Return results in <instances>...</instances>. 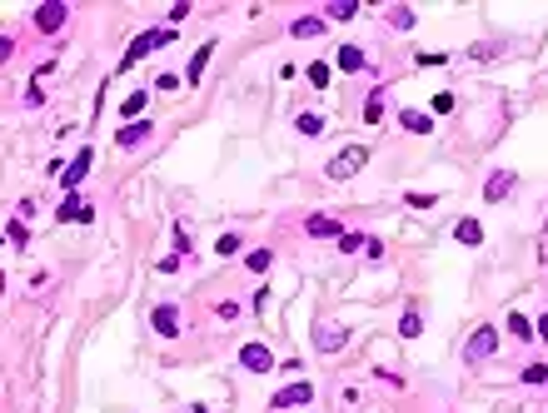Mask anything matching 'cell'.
I'll use <instances>...</instances> for the list:
<instances>
[{
  "mask_svg": "<svg viewBox=\"0 0 548 413\" xmlns=\"http://www.w3.org/2000/svg\"><path fill=\"white\" fill-rule=\"evenodd\" d=\"M364 165H369V149H364V145H349V149H339V154H334V160H329V179H354Z\"/></svg>",
  "mask_w": 548,
  "mask_h": 413,
  "instance_id": "6da1fadb",
  "label": "cell"
},
{
  "mask_svg": "<svg viewBox=\"0 0 548 413\" xmlns=\"http://www.w3.org/2000/svg\"><path fill=\"white\" fill-rule=\"evenodd\" d=\"M170 40V30H145V35H135V45H130V55L120 60V70H130V65H140V60L150 55V50H160Z\"/></svg>",
  "mask_w": 548,
  "mask_h": 413,
  "instance_id": "7a4b0ae2",
  "label": "cell"
},
{
  "mask_svg": "<svg viewBox=\"0 0 548 413\" xmlns=\"http://www.w3.org/2000/svg\"><path fill=\"white\" fill-rule=\"evenodd\" d=\"M30 15H35V30H45V35H55V30L65 25L70 6H65V0H45V6H35V10H30Z\"/></svg>",
  "mask_w": 548,
  "mask_h": 413,
  "instance_id": "3957f363",
  "label": "cell"
},
{
  "mask_svg": "<svg viewBox=\"0 0 548 413\" xmlns=\"http://www.w3.org/2000/svg\"><path fill=\"white\" fill-rule=\"evenodd\" d=\"M309 398H314V384H284L280 394L269 398V408H274V413H289V408H299V403H309Z\"/></svg>",
  "mask_w": 548,
  "mask_h": 413,
  "instance_id": "277c9868",
  "label": "cell"
},
{
  "mask_svg": "<svg viewBox=\"0 0 548 413\" xmlns=\"http://www.w3.org/2000/svg\"><path fill=\"white\" fill-rule=\"evenodd\" d=\"M494 348H499V329H494V324H478V329H474V339H469V348H464V354H469V364H478V359H489Z\"/></svg>",
  "mask_w": 548,
  "mask_h": 413,
  "instance_id": "5b68a950",
  "label": "cell"
},
{
  "mask_svg": "<svg viewBox=\"0 0 548 413\" xmlns=\"http://www.w3.org/2000/svg\"><path fill=\"white\" fill-rule=\"evenodd\" d=\"M513 189H519V175H508V170H494L489 179H483V200L489 204H499V200H508Z\"/></svg>",
  "mask_w": 548,
  "mask_h": 413,
  "instance_id": "8992f818",
  "label": "cell"
},
{
  "mask_svg": "<svg viewBox=\"0 0 548 413\" xmlns=\"http://www.w3.org/2000/svg\"><path fill=\"white\" fill-rule=\"evenodd\" d=\"M344 343H349V329L344 324H319L314 329V348H319V354H339Z\"/></svg>",
  "mask_w": 548,
  "mask_h": 413,
  "instance_id": "52a82bcc",
  "label": "cell"
},
{
  "mask_svg": "<svg viewBox=\"0 0 548 413\" xmlns=\"http://www.w3.org/2000/svg\"><path fill=\"white\" fill-rule=\"evenodd\" d=\"M239 364H245L250 373H274V354L264 343H245V348H239Z\"/></svg>",
  "mask_w": 548,
  "mask_h": 413,
  "instance_id": "ba28073f",
  "label": "cell"
},
{
  "mask_svg": "<svg viewBox=\"0 0 548 413\" xmlns=\"http://www.w3.org/2000/svg\"><path fill=\"white\" fill-rule=\"evenodd\" d=\"M150 135H155V124H150V120H135V124H125V130L115 135V145H120V149H140Z\"/></svg>",
  "mask_w": 548,
  "mask_h": 413,
  "instance_id": "9c48e42d",
  "label": "cell"
},
{
  "mask_svg": "<svg viewBox=\"0 0 548 413\" xmlns=\"http://www.w3.org/2000/svg\"><path fill=\"white\" fill-rule=\"evenodd\" d=\"M60 219H65V225H70V219H75V225H90V219H95V209H90V204L75 195V189H70V195L60 200Z\"/></svg>",
  "mask_w": 548,
  "mask_h": 413,
  "instance_id": "30bf717a",
  "label": "cell"
},
{
  "mask_svg": "<svg viewBox=\"0 0 548 413\" xmlns=\"http://www.w3.org/2000/svg\"><path fill=\"white\" fill-rule=\"evenodd\" d=\"M90 160H95V149H80L75 160H70L65 170H60V184H65V189H75V184H80V179L90 175Z\"/></svg>",
  "mask_w": 548,
  "mask_h": 413,
  "instance_id": "8fae6325",
  "label": "cell"
},
{
  "mask_svg": "<svg viewBox=\"0 0 548 413\" xmlns=\"http://www.w3.org/2000/svg\"><path fill=\"white\" fill-rule=\"evenodd\" d=\"M304 229H309V239H339V219H329V214H309L304 219Z\"/></svg>",
  "mask_w": 548,
  "mask_h": 413,
  "instance_id": "7c38bea8",
  "label": "cell"
},
{
  "mask_svg": "<svg viewBox=\"0 0 548 413\" xmlns=\"http://www.w3.org/2000/svg\"><path fill=\"white\" fill-rule=\"evenodd\" d=\"M155 334H160V339H175V334H179V309H175V304H160V309H155Z\"/></svg>",
  "mask_w": 548,
  "mask_h": 413,
  "instance_id": "4fadbf2b",
  "label": "cell"
},
{
  "mask_svg": "<svg viewBox=\"0 0 548 413\" xmlns=\"http://www.w3.org/2000/svg\"><path fill=\"white\" fill-rule=\"evenodd\" d=\"M334 65H339L344 75H354V70L369 65V60H364V50H354V45H339V50H334Z\"/></svg>",
  "mask_w": 548,
  "mask_h": 413,
  "instance_id": "5bb4252c",
  "label": "cell"
},
{
  "mask_svg": "<svg viewBox=\"0 0 548 413\" xmlns=\"http://www.w3.org/2000/svg\"><path fill=\"white\" fill-rule=\"evenodd\" d=\"M399 124H404V130H414V135H434V115H424V110H404Z\"/></svg>",
  "mask_w": 548,
  "mask_h": 413,
  "instance_id": "9a60e30c",
  "label": "cell"
},
{
  "mask_svg": "<svg viewBox=\"0 0 548 413\" xmlns=\"http://www.w3.org/2000/svg\"><path fill=\"white\" fill-rule=\"evenodd\" d=\"M209 55H215V40H209V45H200V50H195V60H190V70H185V85H200V75H204V65H209Z\"/></svg>",
  "mask_w": 548,
  "mask_h": 413,
  "instance_id": "2e32d148",
  "label": "cell"
},
{
  "mask_svg": "<svg viewBox=\"0 0 548 413\" xmlns=\"http://www.w3.org/2000/svg\"><path fill=\"white\" fill-rule=\"evenodd\" d=\"M319 30H324V15H304V20H294V25H289V35H299V40H314Z\"/></svg>",
  "mask_w": 548,
  "mask_h": 413,
  "instance_id": "e0dca14e",
  "label": "cell"
},
{
  "mask_svg": "<svg viewBox=\"0 0 548 413\" xmlns=\"http://www.w3.org/2000/svg\"><path fill=\"white\" fill-rule=\"evenodd\" d=\"M453 239H459V244H478L483 225H478V219H459V225H453Z\"/></svg>",
  "mask_w": 548,
  "mask_h": 413,
  "instance_id": "ac0fdd59",
  "label": "cell"
},
{
  "mask_svg": "<svg viewBox=\"0 0 548 413\" xmlns=\"http://www.w3.org/2000/svg\"><path fill=\"white\" fill-rule=\"evenodd\" d=\"M349 15H359L354 0H329V6H324V20H349Z\"/></svg>",
  "mask_w": 548,
  "mask_h": 413,
  "instance_id": "d6986e66",
  "label": "cell"
},
{
  "mask_svg": "<svg viewBox=\"0 0 548 413\" xmlns=\"http://www.w3.org/2000/svg\"><path fill=\"white\" fill-rule=\"evenodd\" d=\"M364 120H369V124L384 120V90H369V100H364Z\"/></svg>",
  "mask_w": 548,
  "mask_h": 413,
  "instance_id": "ffe728a7",
  "label": "cell"
},
{
  "mask_svg": "<svg viewBox=\"0 0 548 413\" xmlns=\"http://www.w3.org/2000/svg\"><path fill=\"white\" fill-rule=\"evenodd\" d=\"M389 25L394 30H409L414 25V6H389Z\"/></svg>",
  "mask_w": 548,
  "mask_h": 413,
  "instance_id": "44dd1931",
  "label": "cell"
},
{
  "mask_svg": "<svg viewBox=\"0 0 548 413\" xmlns=\"http://www.w3.org/2000/svg\"><path fill=\"white\" fill-rule=\"evenodd\" d=\"M508 334H513V339H538V334H533V324L524 319V314H508Z\"/></svg>",
  "mask_w": 548,
  "mask_h": 413,
  "instance_id": "7402d4cb",
  "label": "cell"
},
{
  "mask_svg": "<svg viewBox=\"0 0 548 413\" xmlns=\"http://www.w3.org/2000/svg\"><path fill=\"white\" fill-rule=\"evenodd\" d=\"M120 115H125V120L135 124V120L145 115V95H125V105H120Z\"/></svg>",
  "mask_w": 548,
  "mask_h": 413,
  "instance_id": "603a6c76",
  "label": "cell"
},
{
  "mask_svg": "<svg viewBox=\"0 0 548 413\" xmlns=\"http://www.w3.org/2000/svg\"><path fill=\"white\" fill-rule=\"evenodd\" d=\"M294 130H299V135H309V140H314V135H319V130H324V120H319V115H299V120H294Z\"/></svg>",
  "mask_w": 548,
  "mask_h": 413,
  "instance_id": "cb8c5ba5",
  "label": "cell"
},
{
  "mask_svg": "<svg viewBox=\"0 0 548 413\" xmlns=\"http://www.w3.org/2000/svg\"><path fill=\"white\" fill-rule=\"evenodd\" d=\"M399 334H404V339H419V334H424V319H419L414 309H409L404 319H399Z\"/></svg>",
  "mask_w": 548,
  "mask_h": 413,
  "instance_id": "d4e9b609",
  "label": "cell"
},
{
  "mask_svg": "<svg viewBox=\"0 0 548 413\" xmlns=\"http://www.w3.org/2000/svg\"><path fill=\"white\" fill-rule=\"evenodd\" d=\"M245 264H250L255 274H264V269L274 264V254H269V249H255V254H245Z\"/></svg>",
  "mask_w": 548,
  "mask_h": 413,
  "instance_id": "484cf974",
  "label": "cell"
},
{
  "mask_svg": "<svg viewBox=\"0 0 548 413\" xmlns=\"http://www.w3.org/2000/svg\"><path fill=\"white\" fill-rule=\"evenodd\" d=\"M364 244H369V239L354 234V229H344V234H339V254H354V249H364Z\"/></svg>",
  "mask_w": 548,
  "mask_h": 413,
  "instance_id": "4316f807",
  "label": "cell"
},
{
  "mask_svg": "<svg viewBox=\"0 0 548 413\" xmlns=\"http://www.w3.org/2000/svg\"><path fill=\"white\" fill-rule=\"evenodd\" d=\"M524 384H533V389L548 384V364H529V369H524Z\"/></svg>",
  "mask_w": 548,
  "mask_h": 413,
  "instance_id": "83f0119b",
  "label": "cell"
},
{
  "mask_svg": "<svg viewBox=\"0 0 548 413\" xmlns=\"http://www.w3.org/2000/svg\"><path fill=\"white\" fill-rule=\"evenodd\" d=\"M404 204H409V209H434L439 200H434V195H419V189H414V195H404Z\"/></svg>",
  "mask_w": 548,
  "mask_h": 413,
  "instance_id": "f1b7e54d",
  "label": "cell"
},
{
  "mask_svg": "<svg viewBox=\"0 0 548 413\" xmlns=\"http://www.w3.org/2000/svg\"><path fill=\"white\" fill-rule=\"evenodd\" d=\"M25 105H30V110H40V105H45V95H40V85H35V80L25 85Z\"/></svg>",
  "mask_w": 548,
  "mask_h": 413,
  "instance_id": "f546056e",
  "label": "cell"
},
{
  "mask_svg": "<svg viewBox=\"0 0 548 413\" xmlns=\"http://www.w3.org/2000/svg\"><path fill=\"white\" fill-rule=\"evenodd\" d=\"M215 254H225V259H229V254H239V234H225V239L215 244Z\"/></svg>",
  "mask_w": 548,
  "mask_h": 413,
  "instance_id": "4dcf8cb0",
  "label": "cell"
},
{
  "mask_svg": "<svg viewBox=\"0 0 548 413\" xmlns=\"http://www.w3.org/2000/svg\"><path fill=\"white\" fill-rule=\"evenodd\" d=\"M10 244H15V249H25V244H30V234H25V225H20V219L10 225Z\"/></svg>",
  "mask_w": 548,
  "mask_h": 413,
  "instance_id": "1f68e13d",
  "label": "cell"
},
{
  "mask_svg": "<svg viewBox=\"0 0 548 413\" xmlns=\"http://www.w3.org/2000/svg\"><path fill=\"white\" fill-rule=\"evenodd\" d=\"M309 80L314 85H329V65H309Z\"/></svg>",
  "mask_w": 548,
  "mask_h": 413,
  "instance_id": "d6a6232c",
  "label": "cell"
},
{
  "mask_svg": "<svg viewBox=\"0 0 548 413\" xmlns=\"http://www.w3.org/2000/svg\"><path fill=\"white\" fill-rule=\"evenodd\" d=\"M533 334H538V339H548V314H543V319L533 324Z\"/></svg>",
  "mask_w": 548,
  "mask_h": 413,
  "instance_id": "836d02e7",
  "label": "cell"
},
{
  "mask_svg": "<svg viewBox=\"0 0 548 413\" xmlns=\"http://www.w3.org/2000/svg\"><path fill=\"white\" fill-rule=\"evenodd\" d=\"M190 413H209V408H200V403H195V408H190Z\"/></svg>",
  "mask_w": 548,
  "mask_h": 413,
  "instance_id": "e575fe53",
  "label": "cell"
}]
</instances>
